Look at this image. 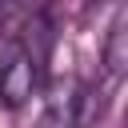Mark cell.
Segmentation results:
<instances>
[{
    "instance_id": "obj_1",
    "label": "cell",
    "mask_w": 128,
    "mask_h": 128,
    "mask_svg": "<svg viewBox=\"0 0 128 128\" xmlns=\"http://www.w3.org/2000/svg\"><path fill=\"white\" fill-rule=\"evenodd\" d=\"M32 88H36V60L20 40H12L0 52V104L20 108L32 96Z\"/></svg>"
},
{
    "instance_id": "obj_2",
    "label": "cell",
    "mask_w": 128,
    "mask_h": 128,
    "mask_svg": "<svg viewBox=\"0 0 128 128\" xmlns=\"http://www.w3.org/2000/svg\"><path fill=\"white\" fill-rule=\"evenodd\" d=\"M100 64H104V72H108V76H124V72H128V0L116 8L112 24H108Z\"/></svg>"
},
{
    "instance_id": "obj_3",
    "label": "cell",
    "mask_w": 128,
    "mask_h": 128,
    "mask_svg": "<svg viewBox=\"0 0 128 128\" xmlns=\"http://www.w3.org/2000/svg\"><path fill=\"white\" fill-rule=\"evenodd\" d=\"M76 92H80L76 80L56 84V92L48 96V108H44V116H40L36 128H76V104H80Z\"/></svg>"
}]
</instances>
